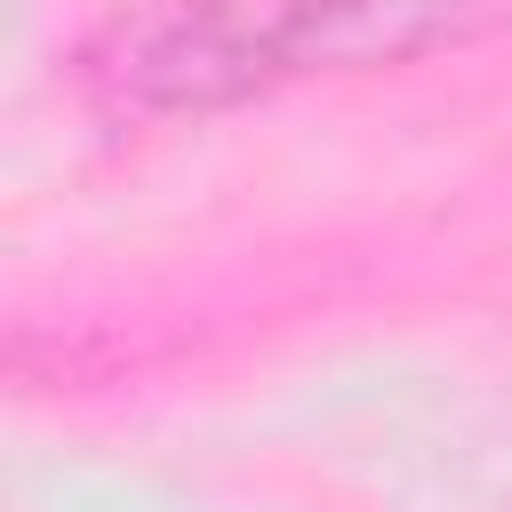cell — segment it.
Listing matches in <instances>:
<instances>
[{"label": "cell", "instance_id": "6da1fadb", "mask_svg": "<svg viewBox=\"0 0 512 512\" xmlns=\"http://www.w3.org/2000/svg\"><path fill=\"white\" fill-rule=\"evenodd\" d=\"M80 88L120 120H192L280 88L248 0H128L80 48Z\"/></svg>", "mask_w": 512, "mask_h": 512}, {"label": "cell", "instance_id": "7a4b0ae2", "mask_svg": "<svg viewBox=\"0 0 512 512\" xmlns=\"http://www.w3.org/2000/svg\"><path fill=\"white\" fill-rule=\"evenodd\" d=\"M248 8L280 56V80L408 64L512 16V0H248Z\"/></svg>", "mask_w": 512, "mask_h": 512}]
</instances>
